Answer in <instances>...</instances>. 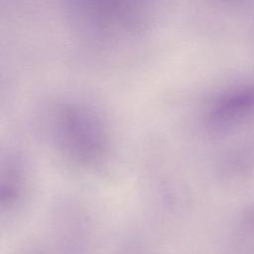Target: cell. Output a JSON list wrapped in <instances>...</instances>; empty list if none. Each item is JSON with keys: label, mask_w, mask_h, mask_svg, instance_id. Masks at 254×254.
Segmentation results:
<instances>
[{"label": "cell", "mask_w": 254, "mask_h": 254, "mask_svg": "<svg viewBox=\"0 0 254 254\" xmlns=\"http://www.w3.org/2000/svg\"><path fill=\"white\" fill-rule=\"evenodd\" d=\"M64 139L70 152L79 159H93L99 155L102 137L99 127L85 114L69 113L64 122Z\"/></svg>", "instance_id": "1"}, {"label": "cell", "mask_w": 254, "mask_h": 254, "mask_svg": "<svg viewBox=\"0 0 254 254\" xmlns=\"http://www.w3.org/2000/svg\"><path fill=\"white\" fill-rule=\"evenodd\" d=\"M254 114V85L235 89L222 96L210 112L213 124L225 128L242 122Z\"/></svg>", "instance_id": "3"}, {"label": "cell", "mask_w": 254, "mask_h": 254, "mask_svg": "<svg viewBox=\"0 0 254 254\" xmlns=\"http://www.w3.org/2000/svg\"><path fill=\"white\" fill-rule=\"evenodd\" d=\"M85 15L104 27L133 24L139 19L141 0H76Z\"/></svg>", "instance_id": "2"}]
</instances>
